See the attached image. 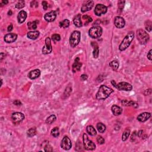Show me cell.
<instances>
[{
  "mask_svg": "<svg viewBox=\"0 0 152 152\" xmlns=\"http://www.w3.org/2000/svg\"><path fill=\"white\" fill-rule=\"evenodd\" d=\"M113 92V89L105 85H102L96 93V98L98 100H105Z\"/></svg>",
  "mask_w": 152,
  "mask_h": 152,
  "instance_id": "6da1fadb",
  "label": "cell"
},
{
  "mask_svg": "<svg viewBox=\"0 0 152 152\" xmlns=\"http://www.w3.org/2000/svg\"><path fill=\"white\" fill-rule=\"evenodd\" d=\"M134 33L133 32H130L125 36V37L124 38L123 41H122L120 45L119 49L121 51H125L127 48H128L129 46L131 44V42L134 39Z\"/></svg>",
  "mask_w": 152,
  "mask_h": 152,
  "instance_id": "7a4b0ae2",
  "label": "cell"
},
{
  "mask_svg": "<svg viewBox=\"0 0 152 152\" xmlns=\"http://www.w3.org/2000/svg\"><path fill=\"white\" fill-rule=\"evenodd\" d=\"M137 40L139 43L142 45H145L149 40L150 37L148 33L145 30L142 29H139L137 31Z\"/></svg>",
  "mask_w": 152,
  "mask_h": 152,
  "instance_id": "3957f363",
  "label": "cell"
},
{
  "mask_svg": "<svg viewBox=\"0 0 152 152\" xmlns=\"http://www.w3.org/2000/svg\"><path fill=\"white\" fill-rule=\"evenodd\" d=\"M81 33L79 31L76 30L72 33L70 38V44L72 48H74L80 43Z\"/></svg>",
  "mask_w": 152,
  "mask_h": 152,
  "instance_id": "277c9868",
  "label": "cell"
},
{
  "mask_svg": "<svg viewBox=\"0 0 152 152\" xmlns=\"http://www.w3.org/2000/svg\"><path fill=\"white\" fill-rule=\"evenodd\" d=\"M102 31V28L100 26H93L89 30V35L93 39H98L101 36Z\"/></svg>",
  "mask_w": 152,
  "mask_h": 152,
  "instance_id": "5b68a950",
  "label": "cell"
},
{
  "mask_svg": "<svg viewBox=\"0 0 152 152\" xmlns=\"http://www.w3.org/2000/svg\"><path fill=\"white\" fill-rule=\"evenodd\" d=\"M83 141L84 147L86 150H93L96 149L95 144L92 141L89 140L88 136L85 133L83 136Z\"/></svg>",
  "mask_w": 152,
  "mask_h": 152,
  "instance_id": "8992f818",
  "label": "cell"
},
{
  "mask_svg": "<svg viewBox=\"0 0 152 152\" xmlns=\"http://www.w3.org/2000/svg\"><path fill=\"white\" fill-rule=\"evenodd\" d=\"M115 87L119 90L123 91H131L133 89V86H131V84L124 81L119 83L118 84H116Z\"/></svg>",
  "mask_w": 152,
  "mask_h": 152,
  "instance_id": "52a82bcc",
  "label": "cell"
},
{
  "mask_svg": "<svg viewBox=\"0 0 152 152\" xmlns=\"http://www.w3.org/2000/svg\"><path fill=\"white\" fill-rule=\"evenodd\" d=\"M107 7L103 4H97L95 8V13L98 16H101L102 14H105L107 12Z\"/></svg>",
  "mask_w": 152,
  "mask_h": 152,
  "instance_id": "ba28073f",
  "label": "cell"
},
{
  "mask_svg": "<svg viewBox=\"0 0 152 152\" xmlns=\"http://www.w3.org/2000/svg\"><path fill=\"white\" fill-rule=\"evenodd\" d=\"M52 48L51 39L49 37H46L45 39V44L42 49V54L44 55L49 54L52 52Z\"/></svg>",
  "mask_w": 152,
  "mask_h": 152,
  "instance_id": "9c48e42d",
  "label": "cell"
},
{
  "mask_svg": "<svg viewBox=\"0 0 152 152\" xmlns=\"http://www.w3.org/2000/svg\"><path fill=\"white\" fill-rule=\"evenodd\" d=\"M11 119L14 123L18 124L24 120V115L21 112H14L12 114Z\"/></svg>",
  "mask_w": 152,
  "mask_h": 152,
  "instance_id": "30bf717a",
  "label": "cell"
},
{
  "mask_svg": "<svg viewBox=\"0 0 152 152\" xmlns=\"http://www.w3.org/2000/svg\"><path fill=\"white\" fill-rule=\"evenodd\" d=\"M72 144L70 139L68 137L65 136L61 141V147L65 150H69L71 148Z\"/></svg>",
  "mask_w": 152,
  "mask_h": 152,
  "instance_id": "8fae6325",
  "label": "cell"
},
{
  "mask_svg": "<svg viewBox=\"0 0 152 152\" xmlns=\"http://www.w3.org/2000/svg\"><path fill=\"white\" fill-rule=\"evenodd\" d=\"M114 24L117 28L121 29L125 26V21L122 17L117 16L114 19Z\"/></svg>",
  "mask_w": 152,
  "mask_h": 152,
  "instance_id": "7c38bea8",
  "label": "cell"
},
{
  "mask_svg": "<svg viewBox=\"0 0 152 152\" xmlns=\"http://www.w3.org/2000/svg\"><path fill=\"white\" fill-rule=\"evenodd\" d=\"M94 5V2L93 1H86L83 4L81 7V11L82 12H85L87 11L90 10Z\"/></svg>",
  "mask_w": 152,
  "mask_h": 152,
  "instance_id": "4fadbf2b",
  "label": "cell"
},
{
  "mask_svg": "<svg viewBox=\"0 0 152 152\" xmlns=\"http://www.w3.org/2000/svg\"><path fill=\"white\" fill-rule=\"evenodd\" d=\"M56 12L55 11H51L48 13H46L44 15V18L48 22H52L55 20L56 17Z\"/></svg>",
  "mask_w": 152,
  "mask_h": 152,
  "instance_id": "5bb4252c",
  "label": "cell"
},
{
  "mask_svg": "<svg viewBox=\"0 0 152 152\" xmlns=\"http://www.w3.org/2000/svg\"><path fill=\"white\" fill-rule=\"evenodd\" d=\"M17 38V35L15 33H10L5 34L4 36V41L7 42L8 43H12L15 42Z\"/></svg>",
  "mask_w": 152,
  "mask_h": 152,
  "instance_id": "9a60e30c",
  "label": "cell"
},
{
  "mask_svg": "<svg viewBox=\"0 0 152 152\" xmlns=\"http://www.w3.org/2000/svg\"><path fill=\"white\" fill-rule=\"evenodd\" d=\"M151 114L149 112H143L140 114L137 117V120L142 123H145L150 118Z\"/></svg>",
  "mask_w": 152,
  "mask_h": 152,
  "instance_id": "2e32d148",
  "label": "cell"
},
{
  "mask_svg": "<svg viewBox=\"0 0 152 152\" xmlns=\"http://www.w3.org/2000/svg\"><path fill=\"white\" fill-rule=\"evenodd\" d=\"M81 65H82V64L80 61L79 58H76V59H75L74 63L73 64V67H72V70H73V73H76V72L79 71L81 69Z\"/></svg>",
  "mask_w": 152,
  "mask_h": 152,
  "instance_id": "e0dca14e",
  "label": "cell"
},
{
  "mask_svg": "<svg viewBox=\"0 0 152 152\" xmlns=\"http://www.w3.org/2000/svg\"><path fill=\"white\" fill-rule=\"evenodd\" d=\"M40 75V71L38 69H36V70H32V71H30L29 73L28 74V77L31 80H34L38 78Z\"/></svg>",
  "mask_w": 152,
  "mask_h": 152,
  "instance_id": "ac0fdd59",
  "label": "cell"
},
{
  "mask_svg": "<svg viewBox=\"0 0 152 152\" xmlns=\"http://www.w3.org/2000/svg\"><path fill=\"white\" fill-rule=\"evenodd\" d=\"M27 18V12L24 10H21L18 12V14L17 15V19H18V22L20 24H21L26 20Z\"/></svg>",
  "mask_w": 152,
  "mask_h": 152,
  "instance_id": "d6986e66",
  "label": "cell"
},
{
  "mask_svg": "<svg viewBox=\"0 0 152 152\" xmlns=\"http://www.w3.org/2000/svg\"><path fill=\"white\" fill-rule=\"evenodd\" d=\"M73 22L75 26L77 27H80L82 26V21L81 20V14H78L74 17Z\"/></svg>",
  "mask_w": 152,
  "mask_h": 152,
  "instance_id": "ffe728a7",
  "label": "cell"
},
{
  "mask_svg": "<svg viewBox=\"0 0 152 152\" xmlns=\"http://www.w3.org/2000/svg\"><path fill=\"white\" fill-rule=\"evenodd\" d=\"M111 110H112L113 114L115 116H118L121 115L122 112H123V109H122V108L120 107L119 106L116 105H113L112 106V108H111Z\"/></svg>",
  "mask_w": 152,
  "mask_h": 152,
  "instance_id": "44dd1931",
  "label": "cell"
},
{
  "mask_svg": "<svg viewBox=\"0 0 152 152\" xmlns=\"http://www.w3.org/2000/svg\"><path fill=\"white\" fill-rule=\"evenodd\" d=\"M92 46L93 48V55L95 58H97L99 56V48L98 45L97 44L96 42H92Z\"/></svg>",
  "mask_w": 152,
  "mask_h": 152,
  "instance_id": "7402d4cb",
  "label": "cell"
},
{
  "mask_svg": "<svg viewBox=\"0 0 152 152\" xmlns=\"http://www.w3.org/2000/svg\"><path fill=\"white\" fill-rule=\"evenodd\" d=\"M27 37L32 40H35L39 36V32L38 31H32L27 33Z\"/></svg>",
  "mask_w": 152,
  "mask_h": 152,
  "instance_id": "603a6c76",
  "label": "cell"
},
{
  "mask_svg": "<svg viewBox=\"0 0 152 152\" xmlns=\"http://www.w3.org/2000/svg\"><path fill=\"white\" fill-rule=\"evenodd\" d=\"M122 104H123V105L124 106H133V107L136 108H137L138 106H139L137 103H136L135 102L130 101H128V100H123V101H122Z\"/></svg>",
  "mask_w": 152,
  "mask_h": 152,
  "instance_id": "cb8c5ba5",
  "label": "cell"
},
{
  "mask_svg": "<svg viewBox=\"0 0 152 152\" xmlns=\"http://www.w3.org/2000/svg\"><path fill=\"white\" fill-rule=\"evenodd\" d=\"M86 130H87V132L89 134V135H90L92 136H94L96 135V130H95V128H94L92 125H89V126H87Z\"/></svg>",
  "mask_w": 152,
  "mask_h": 152,
  "instance_id": "d4e9b609",
  "label": "cell"
},
{
  "mask_svg": "<svg viewBox=\"0 0 152 152\" xmlns=\"http://www.w3.org/2000/svg\"><path fill=\"white\" fill-rule=\"evenodd\" d=\"M119 62L117 60H114L112 61H111L110 63H109V66L111 67V68L114 71H117L119 68Z\"/></svg>",
  "mask_w": 152,
  "mask_h": 152,
  "instance_id": "484cf974",
  "label": "cell"
},
{
  "mask_svg": "<svg viewBox=\"0 0 152 152\" xmlns=\"http://www.w3.org/2000/svg\"><path fill=\"white\" fill-rule=\"evenodd\" d=\"M130 134V130L128 128H127L125 130V131H124L123 136H122V140H123V141L125 142V141L127 140L128 137H129Z\"/></svg>",
  "mask_w": 152,
  "mask_h": 152,
  "instance_id": "4316f807",
  "label": "cell"
},
{
  "mask_svg": "<svg viewBox=\"0 0 152 152\" xmlns=\"http://www.w3.org/2000/svg\"><path fill=\"white\" fill-rule=\"evenodd\" d=\"M96 127H97V129H98L99 132L101 133H104L106 130V126L103 124L101 123H98L96 125Z\"/></svg>",
  "mask_w": 152,
  "mask_h": 152,
  "instance_id": "83f0119b",
  "label": "cell"
},
{
  "mask_svg": "<svg viewBox=\"0 0 152 152\" xmlns=\"http://www.w3.org/2000/svg\"><path fill=\"white\" fill-rule=\"evenodd\" d=\"M36 134V130L35 128H31L28 130L27 132V135L28 137H32Z\"/></svg>",
  "mask_w": 152,
  "mask_h": 152,
  "instance_id": "f1b7e54d",
  "label": "cell"
},
{
  "mask_svg": "<svg viewBox=\"0 0 152 152\" xmlns=\"http://www.w3.org/2000/svg\"><path fill=\"white\" fill-rule=\"evenodd\" d=\"M56 120V117L55 115H50L49 117H48L46 120V123L48 124H51L55 122Z\"/></svg>",
  "mask_w": 152,
  "mask_h": 152,
  "instance_id": "f546056e",
  "label": "cell"
},
{
  "mask_svg": "<svg viewBox=\"0 0 152 152\" xmlns=\"http://www.w3.org/2000/svg\"><path fill=\"white\" fill-rule=\"evenodd\" d=\"M59 26H60L61 27H63V28H67L69 27L70 26V21L68 19H65L64 20H62V21H61L59 23Z\"/></svg>",
  "mask_w": 152,
  "mask_h": 152,
  "instance_id": "4dcf8cb0",
  "label": "cell"
},
{
  "mask_svg": "<svg viewBox=\"0 0 152 152\" xmlns=\"http://www.w3.org/2000/svg\"><path fill=\"white\" fill-rule=\"evenodd\" d=\"M27 26L30 30H35L37 28V21L28 22Z\"/></svg>",
  "mask_w": 152,
  "mask_h": 152,
  "instance_id": "1f68e13d",
  "label": "cell"
},
{
  "mask_svg": "<svg viewBox=\"0 0 152 152\" xmlns=\"http://www.w3.org/2000/svg\"><path fill=\"white\" fill-rule=\"evenodd\" d=\"M145 28L148 32H151L152 29V23L150 20H147L145 22Z\"/></svg>",
  "mask_w": 152,
  "mask_h": 152,
  "instance_id": "d6a6232c",
  "label": "cell"
},
{
  "mask_svg": "<svg viewBox=\"0 0 152 152\" xmlns=\"http://www.w3.org/2000/svg\"><path fill=\"white\" fill-rule=\"evenodd\" d=\"M51 134L52 136H54V137H58L59 135V129L58 127H55L51 130Z\"/></svg>",
  "mask_w": 152,
  "mask_h": 152,
  "instance_id": "836d02e7",
  "label": "cell"
},
{
  "mask_svg": "<svg viewBox=\"0 0 152 152\" xmlns=\"http://www.w3.org/2000/svg\"><path fill=\"white\" fill-rule=\"evenodd\" d=\"M24 6H25V1H23V0H21V1H19L17 3L16 5H15V8L18 9H21L23 8Z\"/></svg>",
  "mask_w": 152,
  "mask_h": 152,
  "instance_id": "e575fe53",
  "label": "cell"
},
{
  "mask_svg": "<svg viewBox=\"0 0 152 152\" xmlns=\"http://www.w3.org/2000/svg\"><path fill=\"white\" fill-rule=\"evenodd\" d=\"M83 19L84 20H85L86 22H85V25L88 24L89 23H91L92 21V18L90 16H89V15H84L83 16Z\"/></svg>",
  "mask_w": 152,
  "mask_h": 152,
  "instance_id": "d590c367",
  "label": "cell"
},
{
  "mask_svg": "<svg viewBox=\"0 0 152 152\" xmlns=\"http://www.w3.org/2000/svg\"><path fill=\"white\" fill-rule=\"evenodd\" d=\"M52 39L54 42L59 41L61 40V36L58 34H54L52 35Z\"/></svg>",
  "mask_w": 152,
  "mask_h": 152,
  "instance_id": "8d00e7d4",
  "label": "cell"
},
{
  "mask_svg": "<svg viewBox=\"0 0 152 152\" xmlns=\"http://www.w3.org/2000/svg\"><path fill=\"white\" fill-rule=\"evenodd\" d=\"M97 142L100 145H103V144L105 143V139L102 136H99L98 138H97Z\"/></svg>",
  "mask_w": 152,
  "mask_h": 152,
  "instance_id": "74e56055",
  "label": "cell"
},
{
  "mask_svg": "<svg viewBox=\"0 0 152 152\" xmlns=\"http://www.w3.org/2000/svg\"><path fill=\"white\" fill-rule=\"evenodd\" d=\"M125 4V1H120L118 2V8L119 10L122 11L123 10L124 6Z\"/></svg>",
  "mask_w": 152,
  "mask_h": 152,
  "instance_id": "f35d334b",
  "label": "cell"
},
{
  "mask_svg": "<svg viewBox=\"0 0 152 152\" xmlns=\"http://www.w3.org/2000/svg\"><path fill=\"white\" fill-rule=\"evenodd\" d=\"M44 150L45 152H52L53 150V149H52V147L51 146L49 145H46L45 146L44 148Z\"/></svg>",
  "mask_w": 152,
  "mask_h": 152,
  "instance_id": "ab89813d",
  "label": "cell"
},
{
  "mask_svg": "<svg viewBox=\"0 0 152 152\" xmlns=\"http://www.w3.org/2000/svg\"><path fill=\"white\" fill-rule=\"evenodd\" d=\"M42 6H43V9H44L45 10H46L47 9H48V2H46V1H43L42 2Z\"/></svg>",
  "mask_w": 152,
  "mask_h": 152,
  "instance_id": "60d3db41",
  "label": "cell"
},
{
  "mask_svg": "<svg viewBox=\"0 0 152 152\" xmlns=\"http://www.w3.org/2000/svg\"><path fill=\"white\" fill-rule=\"evenodd\" d=\"M152 50L150 49V51L149 52V53L147 54V58H148L149 59L150 61H152Z\"/></svg>",
  "mask_w": 152,
  "mask_h": 152,
  "instance_id": "b9f144b4",
  "label": "cell"
},
{
  "mask_svg": "<svg viewBox=\"0 0 152 152\" xmlns=\"http://www.w3.org/2000/svg\"><path fill=\"white\" fill-rule=\"evenodd\" d=\"M136 136V131H134V132L133 133V134H132V136H131V142H134V141H135Z\"/></svg>",
  "mask_w": 152,
  "mask_h": 152,
  "instance_id": "7bdbcfd3",
  "label": "cell"
},
{
  "mask_svg": "<svg viewBox=\"0 0 152 152\" xmlns=\"http://www.w3.org/2000/svg\"><path fill=\"white\" fill-rule=\"evenodd\" d=\"M87 78H88V77H87V75L86 74H82L81 76V79L83 81L86 80L87 79Z\"/></svg>",
  "mask_w": 152,
  "mask_h": 152,
  "instance_id": "ee69618b",
  "label": "cell"
},
{
  "mask_svg": "<svg viewBox=\"0 0 152 152\" xmlns=\"http://www.w3.org/2000/svg\"><path fill=\"white\" fill-rule=\"evenodd\" d=\"M14 104L15 105H17V106H18V105H21V102L18 101V100H15L13 102Z\"/></svg>",
  "mask_w": 152,
  "mask_h": 152,
  "instance_id": "f6af8a7d",
  "label": "cell"
},
{
  "mask_svg": "<svg viewBox=\"0 0 152 152\" xmlns=\"http://www.w3.org/2000/svg\"><path fill=\"white\" fill-rule=\"evenodd\" d=\"M151 93H152V90H151V89H148V90H146L145 94L146 95H151Z\"/></svg>",
  "mask_w": 152,
  "mask_h": 152,
  "instance_id": "bcb514c9",
  "label": "cell"
},
{
  "mask_svg": "<svg viewBox=\"0 0 152 152\" xmlns=\"http://www.w3.org/2000/svg\"><path fill=\"white\" fill-rule=\"evenodd\" d=\"M143 134V130H140V131H139V132H138L137 135H138V136H139V137H141L142 136Z\"/></svg>",
  "mask_w": 152,
  "mask_h": 152,
  "instance_id": "7dc6e473",
  "label": "cell"
},
{
  "mask_svg": "<svg viewBox=\"0 0 152 152\" xmlns=\"http://www.w3.org/2000/svg\"><path fill=\"white\" fill-rule=\"evenodd\" d=\"M8 3V1H4V0H3V1H1V6H3L4 5H6V4H7Z\"/></svg>",
  "mask_w": 152,
  "mask_h": 152,
  "instance_id": "c3c4849f",
  "label": "cell"
},
{
  "mask_svg": "<svg viewBox=\"0 0 152 152\" xmlns=\"http://www.w3.org/2000/svg\"><path fill=\"white\" fill-rule=\"evenodd\" d=\"M12 29H13V27H12V24H11L10 26L8 27V29H7L8 32H11V31L12 30Z\"/></svg>",
  "mask_w": 152,
  "mask_h": 152,
  "instance_id": "681fc988",
  "label": "cell"
},
{
  "mask_svg": "<svg viewBox=\"0 0 152 152\" xmlns=\"http://www.w3.org/2000/svg\"><path fill=\"white\" fill-rule=\"evenodd\" d=\"M5 55V54H4V53H1V61H2V59L4 58V57H5V56H4L3 55Z\"/></svg>",
  "mask_w": 152,
  "mask_h": 152,
  "instance_id": "f907efd6",
  "label": "cell"
},
{
  "mask_svg": "<svg viewBox=\"0 0 152 152\" xmlns=\"http://www.w3.org/2000/svg\"><path fill=\"white\" fill-rule=\"evenodd\" d=\"M11 14H12V11L11 10H10L8 12V15H11Z\"/></svg>",
  "mask_w": 152,
  "mask_h": 152,
  "instance_id": "816d5d0a",
  "label": "cell"
}]
</instances>
